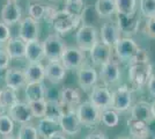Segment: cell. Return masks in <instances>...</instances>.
Instances as JSON below:
<instances>
[{"label":"cell","instance_id":"obj_4","mask_svg":"<svg viewBox=\"0 0 155 139\" xmlns=\"http://www.w3.org/2000/svg\"><path fill=\"white\" fill-rule=\"evenodd\" d=\"M75 41L79 49L82 51H91V49L98 42V31L95 26L82 25L75 34Z\"/></svg>","mask_w":155,"mask_h":139},{"label":"cell","instance_id":"obj_16","mask_svg":"<svg viewBox=\"0 0 155 139\" xmlns=\"http://www.w3.org/2000/svg\"><path fill=\"white\" fill-rule=\"evenodd\" d=\"M98 75L95 68L91 65L84 64L78 70V82L84 91H89L96 85Z\"/></svg>","mask_w":155,"mask_h":139},{"label":"cell","instance_id":"obj_46","mask_svg":"<svg viewBox=\"0 0 155 139\" xmlns=\"http://www.w3.org/2000/svg\"><path fill=\"white\" fill-rule=\"evenodd\" d=\"M45 139H67V138L65 137V133H63L60 130H59V131H57V132L52 133L51 136H49V137Z\"/></svg>","mask_w":155,"mask_h":139},{"label":"cell","instance_id":"obj_20","mask_svg":"<svg viewBox=\"0 0 155 139\" xmlns=\"http://www.w3.org/2000/svg\"><path fill=\"white\" fill-rule=\"evenodd\" d=\"M5 84H6V87H9L14 91H18L21 87L26 86L27 80L25 71L16 67L7 68L5 72Z\"/></svg>","mask_w":155,"mask_h":139},{"label":"cell","instance_id":"obj_22","mask_svg":"<svg viewBox=\"0 0 155 139\" xmlns=\"http://www.w3.org/2000/svg\"><path fill=\"white\" fill-rule=\"evenodd\" d=\"M131 118L137 119V121H141V122H145V123H150V121L153 119L150 103L146 102V101L137 102L136 104L132 107Z\"/></svg>","mask_w":155,"mask_h":139},{"label":"cell","instance_id":"obj_43","mask_svg":"<svg viewBox=\"0 0 155 139\" xmlns=\"http://www.w3.org/2000/svg\"><path fill=\"white\" fill-rule=\"evenodd\" d=\"M145 33L150 38H155V18L147 20L145 26Z\"/></svg>","mask_w":155,"mask_h":139},{"label":"cell","instance_id":"obj_30","mask_svg":"<svg viewBox=\"0 0 155 139\" xmlns=\"http://www.w3.org/2000/svg\"><path fill=\"white\" fill-rule=\"evenodd\" d=\"M64 114V107L59 102V100H46L45 116L46 118L56 121L59 123V119Z\"/></svg>","mask_w":155,"mask_h":139},{"label":"cell","instance_id":"obj_8","mask_svg":"<svg viewBox=\"0 0 155 139\" xmlns=\"http://www.w3.org/2000/svg\"><path fill=\"white\" fill-rule=\"evenodd\" d=\"M86 55L84 51L75 46H66L65 51L61 55L60 63L66 70H77L84 64Z\"/></svg>","mask_w":155,"mask_h":139},{"label":"cell","instance_id":"obj_44","mask_svg":"<svg viewBox=\"0 0 155 139\" xmlns=\"http://www.w3.org/2000/svg\"><path fill=\"white\" fill-rule=\"evenodd\" d=\"M147 87H148V91L150 93V95L155 98V74L150 75L148 82H147Z\"/></svg>","mask_w":155,"mask_h":139},{"label":"cell","instance_id":"obj_9","mask_svg":"<svg viewBox=\"0 0 155 139\" xmlns=\"http://www.w3.org/2000/svg\"><path fill=\"white\" fill-rule=\"evenodd\" d=\"M116 23L120 33L126 35V37H130L132 35H136L139 30V26H140V18L137 13L131 14H119L117 13L116 16Z\"/></svg>","mask_w":155,"mask_h":139},{"label":"cell","instance_id":"obj_41","mask_svg":"<svg viewBox=\"0 0 155 139\" xmlns=\"http://www.w3.org/2000/svg\"><path fill=\"white\" fill-rule=\"evenodd\" d=\"M11 56L6 51V49H0V71H4L8 68V65L11 63Z\"/></svg>","mask_w":155,"mask_h":139},{"label":"cell","instance_id":"obj_27","mask_svg":"<svg viewBox=\"0 0 155 139\" xmlns=\"http://www.w3.org/2000/svg\"><path fill=\"white\" fill-rule=\"evenodd\" d=\"M27 102L30 101H41L46 100V88L43 82H35V84H27L25 88Z\"/></svg>","mask_w":155,"mask_h":139},{"label":"cell","instance_id":"obj_17","mask_svg":"<svg viewBox=\"0 0 155 139\" xmlns=\"http://www.w3.org/2000/svg\"><path fill=\"white\" fill-rule=\"evenodd\" d=\"M120 30L117 26L116 22H105L103 23V26L101 27L100 30V36H101V41L103 42L104 44H107L110 48H115V45L117 44V42L120 40Z\"/></svg>","mask_w":155,"mask_h":139},{"label":"cell","instance_id":"obj_12","mask_svg":"<svg viewBox=\"0 0 155 139\" xmlns=\"http://www.w3.org/2000/svg\"><path fill=\"white\" fill-rule=\"evenodd\" d=\"M100 78L102 80L104 86H111L115 85L116 82L120 79V68H119V63L116 60L111 59L101 66V72H100Z\"/></svg>","mask_w":155,"mask_h":139},{"label":"cell","instance_id":"obj_7","mask_svg":"<svg viewBox=\"0 0 155 139\" xmlns=\"http://www.w3.org/2000/svg\"><path fill=\"white\" fill-rule=\"evenodd\" d=\"M132 104V93L127 86L118 87L111 93V106L110 108L117 113L127 111Z\"/></svg>","mask_w":155,"mask_h":139},{"label":"cell","instance_id":"obj_13","mask_svg":"<svg viewBox=\"0 0 155 139\" xmlns=\"http://www.w3.org/2000/svg\"><path fill=\"white\" fill-rule=\"evenodd\" d=\"M39 25L38 21L34 20L30 16H27L20 21L19 37L22 38L26 43L31 41L38 40Z\"/></svg>","mask_w":155,"mask_h":139},{"label":"cell","instance_id":"obj_23","mask_svg":"<svg viewBox=\"0 0 155 139\" xmlns=\"http://www.w3.org/2000/svg\"><path fill=\"white\" fill-rule=\"evenodd\" d=\"M23 71L26 75L27 84L43 82L45 79V67L41 63H29Z\"/></svg>","mask_w":155,"mask_h":139},{"label":"cell","instance_id":"obj_36","mask_svg":"<svg viewBox=\"0 0 155 139\" xmlns=\"http://www.w3.org/2000/svg\"><path fill=\"white\" fill-rule=\"evenodd\" d=\"M14 130V121L8 114H0V134L2 137L11 136Z\"/></svg>","mask_w":155,"mask_h":139},{"label":"cell","instance_id":"obj_6","mask_svg":"<svg viewBox=\"0 0 155 139\" xmlns=\"http://www.w3.org/2000/svg\"><path fill=\"white\" fill-rule=\"evenodd\" d=\"M115 55L120 61L131 63L136 57L138 52L141 50V48L136 43V41L131 37H123L117 42L115 45Z\"/></svg>","mask_w":155,"mask_h":139},{"label":"cell","instance_id":"obj_49","mask_svg":"<svg viewBox=\"0 0 155 139\" xmlns=\"http://www.w3.org/2000/svg\"><path fill=\"white\" fill-rule=\"evenodd\" d=\"M116 139H131V138H127V137H118Z\"/></svg>","mask_w":155,"mask_h":139},{"label":"cell","instance_id":"obj_34","mask_svg":"<svg viewBox=\"0 0 155 139\" xmlns=\"http://www.w3.org/2000/svg\"><path fill=\"white\" fill-rule=\"evenodd\" d=\"M101 18L98 16L96 9L94 6H87L84 7V12L81 14V22H84L82 25H88V26H93L94 23H96L97 21Z\"/></svg>","mask_w":155,"mask_h":139},{"label":"cell","instance_id":"obj_2","mask_svg":"<svg viewBox=\"0 0 155 139\" xmlns=\"http://www.w3.org/2000/svg\"><path fill=\"white\" fill-rule=\"evenodd\" d=\"M75 113L81 125L91 127L101 122V110L97 109L89 101L81 102L75 109Z\"/></svg>","mask_w":155,"mask_h":139},{"label":"cell","instance_id":"obj_28","mask_svg":"<svg viewBox=\"0 0 155 139\" xmlns=\"http://www.w3.org/2000/svg\"><path fill=\"white\" fill-rule=\"evenodd\" d=\"M94 7L101 19H109L116 13L115 0H96Z\"/></svg>","mask_w":155,"mask_h":139},{"label":"cell","instance_id":"obj_26","mask_svg":"<svg viewBox=\"0 0 155 139\" xmlns=\"http://www.w3.org/2000/svg\"><path fill=\"white\" fill-rule=\"evenodd\" d=\"M26 58L29 63H41V60L44 58L43 45L38 40L28 42L26 46Z\"/></svg>","mask_w":155,"mask_h":139},{"label":"cell","instance_id":"obj_39","mask_svg":"<svg viewBox=\"0 0 155 139\" xmlns=\"http://www.w3.org/2000/svg\"><path fill=\"white\" fill-rule=\"evenodd\" d=\"M45 12H46V6L42 5V4H31L29 8H28V16L32 18L34 20L39 21L41 19L45 18Z\"/></svg>","mask_w":155,"mask_h":139},{"label":"cell","instance_id":"obj_45","mask_svg":"<svg viewBox=\"0 0 155 139\" xmlns=\"http://www.w3.org/2000/svg\"><path fill=\"white\" fill-rule=\"evenodd\" d=\"M86 139H108V138L102 132H93L91 134H88L86 137Z\"/></svg>","mask_w":155,"mask_h":139},{"label":"cell","instance_id":"obj_3","mask_svg":"<svg viewBox=\"0 0 155 139\" xmlns=\"http://www.w3.org/2000/svg\"><path fill=\"white\" fill-rule=\"evenodd\" d=\"M50 22L57 33L66 34L73 30L74 28H77L79 23L81 22V19L70 14L65 9H61V11H57V13L54 14V16L52 18Z\"/></svg>","mask_w":155,"mask_h":139},{"label":"cell","instance_id":"obj_21","mask_svg":"<svg viewBox=\"0 0 155 139\" xmlns=\"http://www.w3.org/2000/svg\"><path fill=\"white\" fill-rule=\"evenodd\" d=\"M45 67V79L53 85L63 82L66 75V68L60 61H49Z\"/></svg>","mask_w":155,"mask_h":139},{"label":"cell","instance_id":"obj_50","mask_svg":"<svg viewBox=\"0 0 155 139\" xmlns=\"http://www.w3.org/2000/svg\"><path fill=\"white\" fill-rule=\"evenodd\" d=\"M52 1H59V0H52Z\"/></svg>","mask_w":155,"mask_h":139},{"label":"cell","instance_id":"obj_33","mask_svg":"<svg viewBox=\"0 0 155 139\" xmlns=\"http://www.w3.org/2000/svg\"><path fill=\"white\" fill-rule=\"evenodd\" d=\"M101 122L108 127H115L119 123V116L118 113L112 110L111 108L105 109L103 111H101Z\"/></svg>","mask_w":155,"mask_h":139},{"label":"cell","instance_id":"obj_15","mask_svg":"<svg viewBox=\"0 0 155 139\" xmlns=\"http://www.w3.org/2000/svg\"><path fill=\"white\" fill-rule=\"evenodd\" d=\"M8 116L14 121V123H20V124H27L29 123L34 116L30 110V107L28 102H16L13 107L8 109Z\"/></svg>","mask_w":155,"mask_h":139},{"label":"cell","instance_id":"obj_32","mask_svg":"<svg viewBox=\"0 0 155 139\" xmlns=\"http://www.w3.org/2000/svg\"><path fill=\"white\" fill-rule=\"evenodd\" d=\"M86 6L87 5H86L84 0H66L64 9L72 15L81 19V14H82Z\"/></svg>","mask_w":155,"mask_h":139},{"label":"cell","instance_id":"obj_5","mask_svg":"<svg viewBox=\"0 0 155 139\" xmlns=\"http://www.w3.org/2000/svg\"><path fill=\"white\" fill-rule=\"evenodd\" d=\"M152 71H153V66L150 63L130 65L129 78L133 87L142 88L143 86H147V82L152 75Z\"/></svg>","mask_w":155,"mask_h":139},{"label":"cell","instance_id":"obj_42","mask_svg":"<svg viewBox=\"0 0 155 139\" xmlns=\"http://www.w3.org/2000/svg\"><path fill=\"white\" fill-rule=\"evenodd\" d=\"M11 37H12V35H11L9 26L5 25L2 21H0V44L6 43Z\"/></svg>","mask_w":155,"mask_h":139},{"label":"cell","instance_id":"obj_37","mask_svg":"<svg viewBox=\"0 0 155 139\" xmlns=\"http://www.w3.org/2000/svg\"><path fill=\"white\" fill-rule=\"evenodd\" d=\"M39 134L37 131V127L32 125L22 124L20 126L19 133H18V139H38Z\"/></svg>","mask_w":155,"mask_h":139},{"label":"cell","instance_id":"obj_25","mask_svg":"<svg viewBox=\"0 0 155 139\" xmlns=\"http://www.w3.org/2000/svg\"><path fill=\"white\" fill-rule=\"evenodd\" d=\"M127 127L132 139H146L149 134L148 123H145L141 121L130 118L127 121Z\"/></svg>","mask_w":155,"mask_h":139},{"label":"cell","instance_id":"obj_31","mask_svg":"<svg viewBox=\"0 0 155 139\" xmlns=\"http://www.w3.org/2000/svg\"><path fill=\"white\" fill-rule=\"evenodd\" d=\"M16 102H19V99L16 96V93L14 89L9 87H5L0 89V107L1 109H9L13 107Z\"/></svg>","mask_w":155,"mask_h":139},{"label":"cell","instance_id":"obj_11","mask_svg":"<svg viewBox=\"0 0 155 139\" xmlns=\"http://www.w3.org/2000/svg\"><path fill=\"white\" fill-rule=\"evenodd\" d=\"M81 123L78 118L75 109L67 110L63 114L59 119V127L60 131L68 136H77L81 131Z\"/></svg>","mask_w":155,"mask_h":139},{"label":"cell","instance_id":"obj_10","mask_svg":"<svg viewBox=\"0 0 155 139\" xmlns=\"http://www.w3.org/2000/svg\"><path fill=\"white\" fill-rule=\"evenodd\" d=\"M89 102L101 111L109 109L111 106V92L109 91V88L104 85H95L91 88Z\"/></svg>","mask_w":155,"mask_h":139},{"label":"cell","instance_id":"obj_29","mask_svg":"<svg viewBox=\"0 0 155 139\" xmlns=\"http://www.w3.org/2000/svg\"><path fill=\"white\" fill-rule=\"evenodd\" d=\"M59 123L56 121H52L46 117H43L39 121L38 125H37V131H38L39 137L43 139L48 138L49 136H51L52 133L59 131Z\"/></svg>","mask_w":155,"mask_h":139},{"label":"cell","instance_id":"obj_38","mask_svg":"<svg viewBox=\"0 0 155 139\" xmlns=\"http://www.w3.org/2000/svg\"><path fill=\"white\" fill-rule=\"evenodd\" d=\"M28 104L30 107V110H31L34 118H43L45 116L46 100L30 101V102H28Z\"/></svg>","mask_w":155,"mask_h":139},{"label":"cell","instance_id":"obj_51","mask_svg":"<svg viewBox=\"0 0 155 139\" xmlns=\"http://www.w3.org/2000/svg\"><path fill=\"white\" fill-rule=\"evenodd\" d=\"M14 1H18V0H14Z\"/></svg>","mask_w":155,"mask_h":139},{"label":"cell","instance_id":"obj_47","mask_svg":"<svg viewBox=\"0 0 155 139\" xmlns=\"http://www.w3.org/2000/svg\"><path fill=\"white\" fill-rule=\"evenodd\" d=\"M150 108H152V115H153V119H155V100L153 103H150Z\"/></svg>","mask_w":155,"mask_h":139},{"label":"cell","instance_id":"obj_1","mask_svg":"<svg viewBox=\"0 0 155 139\" xmlns=\"http://www.w3.org/2000/svg\"><path fill=\"white\" fill-rule=\"evenodd\" d=\"M44 58L49 61H60L61 55L66 49L64 40L59 36V34H51L42 42Z\"/></svg>","mask_w":155,"mask_h":139},{"label":"cell","instance_id":"obj_14","mask_svg":"<svg viewBox=\"0 0 155 139\" xmlns=\"http://www.w3.org/2000/svg\"><path fill=\"white\" fill-rule=\"evenodd\" d=\"M21 18H22V11H21V7L19 6L18 1L7 0L6 5L2 7L1 13H0L1 21L7 26H12V25L20 22Z\"/></svg>","mask_w":155,"mask_h":139},{"label":"cell","instance_id":"obj_18","mask_svg":"<svg viewBox=\"0 0 155 139\" xmlns=\"http://www.w3.org/2000/svg\"><path fill=\"white\" fill-rule=\"evenodd\" d=\"M91 61L98 65V66H102L105 63H108L111 59V56H112V48L108 46L107 44H104L102 41H98L95 45L91 49Z\"/></svg>","mask_w":155,"mask_h":139},{"label":"cell","instance_id":"obj_48","mask_svg":"<svg viewBox=\"0 0 155 139\" xmlns=\"http://www.w3.org/2000/svg\"><path fill=\"white\" fill-rule=\"evenodd\" d=\"M1 139H18V138H14V137H11V136H5V137H2Z\"/></svg>","mask_w":155,"mask_h":139},{"label":"cell","instance_id":"obj_24","mask_svg":"<svg viewBox=\"0 0 155 139\" xmlns=\"http://www.w3.org/2000/svg\"><path fill=\"white\" fill-rule=\"evenodd\" d=\"M26 46L27 43L22 38H20L19 36L16 37H11L9 40L6 42V51L9 53L11 58L13 59H19V58H23L26 55Z\"/></svg>","mask_w":155,"mask_h":139},{"label":"cell","instance_id":"obj_19","mask_svg":"<svg viewBox=\"0 0 155 139\" xmlns=\"http://www.w3.org/2000/svg\"><path fill=\"white\" fill-rule=\"evenodd\" d=\"M59 102L64 107V113L67 110L77 109V107L81 103L80 94L75 88L64 87L59 94Z\"/></svg>","mask_w":155,"mask_h":139},{"label":"cell","instance_id":"obj_40","mask_svg":"<svg viewBox=\"0 0 155 139\" xmlns=\"http://www.w3.org/2000/svg\"><path fill=\"white\" fill-rule=\"evenodd\" d=\"M140 12L147 19L155 18V0H140Z\"/></svg>","mask_w":155,"mask_h":139},{"label":"cell","instance_id":"obj_35","mask_svg":"<svg viewBox=\"0 0 155 139\" xmlns=\"http://www.w3.org/2000/svg\"><path fill=\"white\" fill-rule=\"evenodd\" d=\"M116 13L131 14L136 12L137 0H115Z\"/></svg>","mask_w":155,"mask_h":139}]
</instances>
